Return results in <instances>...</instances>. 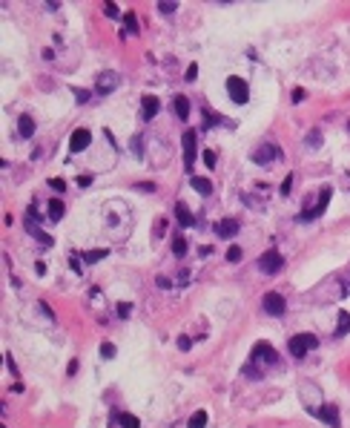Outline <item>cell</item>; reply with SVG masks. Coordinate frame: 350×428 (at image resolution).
Masks as SVG:
<instances>
[{"instance_id":"4fadbf2b","label":"cell","mask_w":350,"mask_h":428,"mask_svg":"<svg viewBox=\"0 0 350 428\" xmlns=\"http://www.w3.org/2000/svg\"><path fill=\"white\" fill-rule=\"evenodd\" d=\"M175 219H178L181 227H192V224H195V219H192V213H189V207L184 204V201L175 204Z\"/></svg>"},{"instance_id":"6da1fadb","label":"cell","mask_w":350,"mask_h":428,"mask_svg":"<svg viewBox=\"0 0 350 428\" xmlns=\"http://www.w3.org/2000/svg\"><path fill=\"white\" fill-rule=\"evenodd\" d=\"M276 359H279L276 348H270L267 342H258V345L253 348V354H250V365L244 368V374L253 377V380H258V377H264V368H261V365H276Z\"/></svg>"},{"instance_id":"603a6c76","label":"cell","mask_w":350,"mask_h":428,"mask_svg":"<svg viewBox=\"0 0 350 428\" xmlns=\"http://www.w3.org/2000/svg\"><path fill=\"white\" fill-rule=\"evenodd\" d=\"M207 420H210V417H207V411H195V414L189 417L187 426L189 428H204V426H207Z\"/></svg>"},{"instance_id":"2e32d148","label":"cell","mask_w":350,"mask_h":428,"mask_svg":"<svg viewBox=\"0 0 350 428\" xmlns=\"http://www.w3.org/2000/svg\"><path fill=\"white\" fill-rule=\"evenodd\" d=\"M218 124H227V118H221V115H215V112H212L210 106H204V132H207V129H212V127H218Z\"/></svg>"},{"instance_id":"8d00e7d4","label":"cell","mask_w":350,"mask_h":428,"mask_svg":"<svg viewBox=\"0 0 350 428\" xmlns=\"http://www.w3.org/2000/svg\"><path fill=\"white\" fill-rule=\"evenodd\" d=\"M6 365H9V371H12L14 377H20V371H17V365H14V359L9 357V354H6Z\"/></svg>"},{"instance_id":"ac0fdd59","label":"cell","mask_w":350,"mask_h":428,"mask_svg":"<svg viewBox=\"0 0 350 428\" xmlns=\"http://www.w3.org/2000/svg\"><path fill=\"white\" fill-rule=\"evenodd\" d=\"M173 109H175V115L184 121V118L189 115V101L184 98V95H175V98H173Z\"/></svg>"},{"instance_id":"484cf974","label":"cell","mask_w":350,"mask_h":428,"mask_svg":"<svg viewBox=\"0 0 350 428\" xmlns=\"http://www.w3.org/2000/svg\"><path fill=\"white\" fill-rule=\"evenodd\" d=\"M307 147H322V132L319 129H313V132H307Z\"/></svg>"},{"instance_id":"9c48e42d","label":"cell","mask_w":350,"mask_h":428,"mask_svg":"<svg viewBox=\"0 0 350 428\" xmlns=\"http://www.w3.org/2000/svg\"><path fill=\"white\" fill-rule=\"evenodd\" d=\"M89 141H92L89 129H75L72 138H69V152H83L86 147H89Z\"/></svg>"},{"instance_id":"3957f363","label":"cell","mask_w":350,"mask_h":428,"mask_svg":"<svg viewBox=\"0 0 350 428\" xmlns=\"http://www.w3.org/2000/svg\"><path fill=\"white\" fill-rule=\"evenodd\" d=\"M319 345V339H316L313 334H299V336H293L290 339V354L296 359H304V354H307V351H313V348Z\"/></svg>"},{"instance_id":"4316f807","label":"cell","mask_w":350,"mask_h":428,"mask_svg":"<svg viewBox=\"0 0 350 428\" xmlns=\"http://www.w3.org/2000/svg\"><path fill=\"white\" fill-rule=\"evenodd\" d=\"M158 12L161 14H175L178 12V3H158Z\"/></svg>"},{"instance_id":"277c9868","label":"cell","mask_w":350,"mask_h":428,"mask_svg":"<svg viewBox=\"0 0 350 428\" xmlns=\"http://www.w3.org/2000/svg\"><path fill=\"white\" fill-rule=\"evenodd\" d=\"M227 92H230V98H233L235 104H247V101H250V86H247V81L238 78V75L227 78Z\"/></svg>"},{"instance_id":"ffe728a7","label":"cell","mask_w":350,"mask_h":428,"mask_svg":"<svg viewBox=\"0 0 350 428\" xmlns=\"http://www.w3.org/2000/svg\"><path fill=\"white\" fill-rule=\"evenodd\" d=\"M63 219V198H52L49 201V221H60Z\"/></svg>"},{"instance_id":"f546056e","label":"cell","mask_w":350,"mask_h":428,"mask_svg":"<svg viewBox=\"0 0 350 428\" xmlns=\"http://www.w3.org/2000/svg\"><path fill=\"white\" fill-rule=\"evenodd\" d=\"M75 98H78V104H86V101H92V92H86V89H75Z\"/></svg>"},{"instance_id":"ba28073f","label":"cell","mask_w":350,"mask_h":428,"mask_svg":"<svg viewBox=\"0 0 350 428\" xmlns=\"http://www.w3.org/2000/svg\"><path fill=\"white\" fill-rule=\"evenodd\" d=\"M195 155H198V150H195V132L187 129V132H184V164H187V170H192Z\"/></svg>"},{"instance_id":"9a60e30c","label":"cell","mask_w":350,"mask_h":428,"mask_svg":"<svg viewBox=\"0 0 350 428\" xmlns=\"http://www.w3.org/2000/svg\"><path fill=\"white\" fill-rule=\"evenodd\" d=\"M17 135H20V138H32V135H35V121H32V115H20V121H17Z\"/></svg>"},{"instance_id":"ab89813d","label":"cell","mask_w":350,"mask_h":428,"mask_svg":"<svg viewBox=\"0 0 350 428\" xmlns=\"http://www.w3.org/2000/svg\"><path fill=\"white\" fill-rule=\"evenodd\" d=\"M78 184H81V187H89V184H92V175H81V178H78Z\"/></svg>"},{"instance_id":"5b68a950","label":"cell","mask_w":350,"mask_h":428,"mask_svg":"<svg viewBox=\"0 0 350 428\" xmlns=\"http://www.w3.org/2000/svg\"><path fill=\"white\" fill-rule=\"evenodd\" d=\"M258 267H261V273L273 276V273H279L281 267H284V259H281L279 250H267V253L258 259Z\"/></svg>"},{"instance_id":"44dd1931","label":"cell","mask_w":350,"mask_h":428,"mask_svg":"<svg viewBox=\"0 0 350 428\" xmlns=\"http://www.w3.org/2000/svg\"><path fill=\"white\" fill-rule=\"evenodd\" d=\"M350 331V313L342 311L339 313V322H336V331H333V336H345Z\"/></svg>"},{"instance_id":"1f68e13d","label":"cell","mask_w":350,"mask_h":428,"mask_svg":"<svg viewBox=\"0 0 350 428\" xmlns=\"http://www.w3.org/2000/svg\"><path fill=\"white\" fill-rule=\"evenodd\" d=\"M141 141H144L141 135H138V138H132V141H129V147H132V155H135V158H141Z\"/></svg>"},{"instance_id":"8fae6325","label":"cell","mask_w":350,"mask_h":428,"mask_svg":"<svg viewBox=\"0 0 350 428\" xmlns=\"http://www.w3.org/2000/svg\"><path fill=\"white\" fill-rule=\"evenodd\" d=\"M273 158H279V147H273V144H264V147H258L253 152V161L256 164H270Z\"/></svg>"},{"instance_id":"cb8c5ba5","label":"cell","mask_w":350,"mask_h":428,"mask_svg":"<svg viewBox=\"0 0 350 428\" xmlns=\"http://www.w3.org/2000/svg\"><path fill=\"white\" fill-rule=\"evenodd\" d=\"M124 23H127V32H132V35H138V17H135V12H127L124 14Z\"/></svg>"},{"instance_id":"836d02e7","label":"cell","mask_w":350,"mask_h":428,"mask_svg":"<svg viewBox=\"0 0 350 428\" xmlns=\"http://www.w3.org/2000/svg\"><path fill=\"white\" fill-rule=\"evenodd\" d=\"M204 164H207L210 170L215 167V152H212V150H204Z\"/></svg>"},{"instance_id":"d4e9b609","label":"cell","mask_w":350,"mask_h":428,"mask_svg":"<svg viewBox=\"0 0 350 428\" xmlns=\"http://www.w3.org/2000/svg\"><path fill=\"white\" fill-rule=\"evenodd\" d=\"M173 253L175 256H184V253H187V239H184V236H175V239H173Z\"/></svg>"},{"instance_id":"74e56055","label":"cell","mask_w":350,"mask_h":428,"mask_svg":"<svg viewBox=\"0 0 350 428\" xmlns=\"http://www.w3.org/2000/svg\"><path fill=\"white\" fill-rule=\"evenodd\" d=\"M189 345H192V342H189L187 336H178V348H181V351H189Z\"/></svg>"},{"instance_id":"e575fe53","label":"cell","mask_w":350,"mask_h":428,"mask_svg":"<svg viewBox=\"0 0 350 428\" xmlns=\"http://www.w3.org/2000/svg\"><path fill=\"white\" fill-rule=\"evenodd\" d=\"M290 187H293V175H287L284 184H281V196H290Z\"/></svg>"},{"instance_id":"d590c367","label":"cell","mask_w":350,"mask_h":428,"mask_svg":"<svg viewBox=\"0 0 350 428\" xmlns=\"http://www.w3.org/2000/svg\"><path fill=\"white\" fill-rule=\"evenodd\" d=\"M129 311H132L129 302H121V305H118V316H129Z\"/></svg>"},{"instance_id":"d6986e66","label":"cell","mask_w":350,"mask_h":428,"mask_svg":"<svg viewBox=\"0 0 350 428\" xmlns=\"http://www.w3.org/2000/svg\"><path fill=\"white\" fill-rule=\"evenodd\" d=\"M192 190H195V193H201V196H210V193H212L210 178H201V175H192Z\"/></svg>"},{"instance_id":"8992f818","label":"cell","mask_w":350,"mask_h":428,"mask_svg":"<svg viewBox=\"0 0 350 428\" xmlns=\"http://www.w3.org/2000/svg\"><path fill=\"white\" fill-rule=\"evenodd\" d=\"M261 305H264V313H270V316H284V311H287V302L281 293H267Z\"/></svg>"},{"instance_id":"f35d334b","label":"cell","mask_w":350,"mask_h":428,"mask_svg":"<svg viewBox=\"0 0 350 428\" xmlns=\"http://www.w3.org/2000/svg\"><path fill=\"white\" fill-rule=\"evenodd\" d=\"M195 75H198V66L192 63V66H189V69H187V81H195Z\"/></svg>"},{"instance_id":"83f0119b","label":"cell","mask_w":350,"mask_h":428,"mask_svg":"<svg viewBox=\"0 0 350 428\" xmlns=\"http://www.w3.org/2000/svg\"><path fill=\"white\" fill-rule=\"evenodd\" d=\"M115 354H118L115 345H109V342H104V345H101V357H104V359H112Z\"/></svg>"},{"instance_id":"5bb4252c","label":"cell","mask_w":350,"mask_h":428,"mask_svg":"<svg viewBox=\"0 0 350 428\" xmlns=\"http://www.w3.org/2000/svg\"><path fill=\"white\" fill-rule=\"evenodd\" d=\"M313 414H316V417H322V420H325V423H330L333 428L339 426V408H336V405H327V408H316Z\"/></svg>"},{"instance_id":"7a4b0ae2","label":"cell","mask_w":350,"mask_h":428,"mask_svg":"<svg viewBox=\"0 0 350 428\" xmlns=\"http://www.w3.org/2000/svg\"><path fill=\"white\" fill-rule=\"evenodd\" d=\"M330 196H333V190H330V187H325L319 198L310 196L307 207H304L302 213H299V219H296V221H313V219H319V216H322V213L327 210V201H330Z\"/></svg>"},{"instance_id":"30bf717a","label":"cell","mask_w":350,"mask_h":428,"mask_svg":"<svg viewBox=\"0 0 350 428\" xmlns=\"http://www.w3.org/2000/svg\"><path fill=\"white\" fill-rule=\"evenodd\" d=\"M141 106H144V109H141V118H144V121H152V118L158 115V109H161V101H158L155 95H144V98H141Z\"/></svg>"},{"instance_id":"e0dca14e","label":"cell","mask_w":350,"mask_h":428,"mask_svg":"<svg viewBox=\"0 0 350 428\" xmlns=\"http://www.w3.org/2000/svg\"><path fill=\"white\" fill-rule=\"evenodd\" d=\"M109 423H115V426H121V428H141L138 417H132V414H115Z\"/></svg>"},{"instance_id":"f1b7e54d","label":"cell","mask_w":350,"mask_h":428,"mask_svg":"<svg viewBox=\"0 0 350 428\" xmlns=\"http://www.w3.org/2000/svg\"><path fill=\"white\" fill-rule=\"evenodd\" d=\"M104 12L109 14V17H112V20H118V17H124V14L118 12V6H115V3H106V6H104Z\"/></svg>"},{"instance_id":"7402d4cb","label":"cell","mask_w":350,"mask_h":428,"mask_svg":"<svg viewBox=\"0 0 350 428\" xmlns=\"http://www.w3.org/2000/svg\"><path fill=\"white\" fill-rule=\"evenodd\" d=\"M106 256H109V250H86V253H83V262H86V265H95V262H101V259H106Z\"/></svg>"},{"instance_id":"7c38bea8","label":"cell","mask_w":350,"mask_h":428,"mask_svg":"<svg viewBox=\"0 0 350 428\" xmlns=\"http://www.w3.org/2000/svg\"><path fill=\"white\" fill-rule=\"evenodd\" d=\"M238 230H241V224H238L235 219H221L218 224H215V233H218L221 239H233Z\"/></svg>"},{"instance_id":"d6a6232c","label":"cell","mask_w":350,"mask_h":428,"mask_svg":"<svg viewBox=\"0 0 350 428\" xmlns=\"http://www.w3.org/2000/svg\"><path fill=\"white\" fill-rule=\"evenodd\" d=\"M227 259H230V262H241V247H230V250H227Z\"/></svg>"},{"instance_id":"4dcf8cb0","label":"cell","mask_w":350,"mask_h":428,"mask_svg":"<svg viewBox=\"0 0 350 428\" xmlns=\"http://www.w3.org/2000/svg\"><path fill=\"white\" fill-rule=\"evenodd\" d=\"M49 187H52L55 193H63V190H66V181H63V178H52V181H49Z\"/></svg>"},{"instance_id":"52a82bcc","label":"cell","mask_w":350,"mask_h":428,"mask_svg":"<svg viewBox=\"0 0 350 428\" xmlns=\"http://www.w3.org/2000/svg\"><path fill=\"white\" fill-rule=\"evenodd\" d=\"M95 83H98V86H95V89H98V95H109L118 86V83H121V75H118V72H101Z\"/></svg>"}]
</instances>
